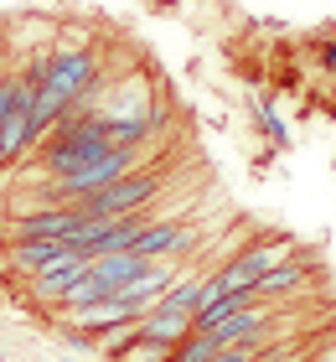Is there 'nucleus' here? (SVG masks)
Instances as JSON below:
<instances>
[{
    "mask_svg": "<svg viewBox=\"0 0 336 362\" xmlns=\"http://www.w3.org/2000/svg\"><path fill=\"white\" fill-rule=\"evenodd\" d=\"M161 187H166L161 171H129V176L114 181V187H98V192L78 197V202H67V207H78V218H129V212H145L156 202Z\"/></svg>",
    "mask_w": 336,
    "mask_h": 362,
    "instance_id": "nucleus-1",
    "label": "nucleus"
},
{
    "mask_svg": "<svg viewBox=\"0 0 336 362\" xmlns=\"http://www.w3.org/2000/svg\"><path fill=\"white\" fill-rule=\"evenodd\" d=\"M284 259H295V243L290 238H259V243H248L243 254H233L223 269H217V279L233 290V295H243V290H254V279L269 274L274 264H284Z\"/></svg>",
    "mask_w": 336,
    "mask_h": 362,
    "instance_id": "nucleus-2",
    "label": "nucleus"
},
{
    "mask_svg": "<svg viewBox=\"0 0 336 362\" xmlns=\"http://www.w3.org/2000/svg\"><path fill=\"white\" fill-rule=\"evenodd\" d=\"M52 52V68H47V93L67 98V104H78L88 83L98 78V52L93 47H47Z\"/></svg>",
    "mask_w": 336,
    "mask_h": 362,
    "instance_id": "nucleus-3",
    "label": "nucleus"
},
{
    "mask_svg": "<svg viewBox=\"0 0 336 362\" xmlns=\"http://www.w3.org/2000/svg\"><path fill=\"white\" fill-rule=\"evenodd\" d=\"M192 243H197V228L176 223V218H156V223H145L140 233H134L129 254L145 259V264H161V259H187Z\"/></svg>",
    "mask_w": 336,
    "mask_h": 362,
    "instance_id": "nucleus-4",
    "label": "nucleus"
},
{
    "mask_svg": "<svg viewBox=\"0 0 336 362\" xmlns=\"http://www.w3.org/2000/svg\"><path fill=\"white\" fill-rule=\"evenodd\" d=\"M83 274H88V259H83V254H62L57 264H47L42 274H31V300L57 305L62 295H67V285H73V279H83Z\"/></svg>",
    "mask_w": 336,
    "mask_h": 362,
    "instance_id": "nucleus-5",
    "label": "nucleus"
},
{
    "mask_svg": "<svg viewBox=\"0 0 336 362\" xmlns=\"http://www.w3.org/2000/svg\"><path fill=\"white\" fill-rule=\"evenodd\" d=\"M62 254H73L62 238H16V243H6V259H11V269L16 274H42L47 264H57Z\"/></svg>",
    "mask_w": 336,
    "mask_h": 362,
    "instance_id": "nucleus-6",
    "label": "nucleus"
},
{
    "mask_svg": "<svg viewBox=\"0 0 336 362\" xmlns=\"http://www.w3.org/2000/svg\"><path fill=\"white\" fill-rule=\"evenodd\" d=\"M295 290H306V259H300V254H295V259H284V264H274L269 274H259L248 295L274 305V300H284V295H295Z\"/></svg>",
    "mask_w": 336,
    "mask_h": 362,
    "instance_id": "nucleus-7",
    "label": "nucleus"
},
{
    "mask_svg": "<svg viewBox=\"0 0 336 362\" xmlns=\"http://www.w3.org/2000/svg\"><path fill=\"white\" fill-rule=\"evenodd\" d=\"M88 274L114 295V290H124L134 274H145V259H134L129 249L124 254H98V259H88Z\"/></svg>",
    "mask_w": 336,
    "mask_h": 362,
    "instance_id": "nucleus-8",
    "label": "nucleus"
},
{
    "mask_svg": "<svg viewBox=\"0 0 336 362\" xmlns=\"http://www.w3.org/2000/svg\"><path fill=\"white\" fill-rule=\"evenodd\" d=\"M181 337H192V316H176V310H145L140 316V341L176 347Z\"/></svg>",
    "mask_w": 336,
    "mask_h": 362,
    "instance_id": "nucleus-9",
    "label": "nucleus"
},
{
    "mask_svg": "<svg viewBox=\"0 0 336 362\" xmlns=\"http://www.w3.org/2000/svg\"><path fill=\"white\" fill-rule=\"evenodd\" d=\"M171 357V347H156V341H134V347H124L114 362H166Z\"/></svg>",
    "mask_w": 336,
    "mask_h": 362,
    "instance_id": "nucleus-10",
    "label": "nucleus"
},
{
    "mask_svg": "<svg viewBox=\"0 0 336 362\" xmlns=\"http://www.w3.org/2000/svg\"><path fill=\"white\" fill-rule=\"evenodd\" d=\"M259 119H264V135L269 140H290V129H284V119H279V114H274V104H269V98H259Z\"/></svg>",
    "mask_w": 336,
    "mask_h": 362,
    "instance_id": "nucleus-11",
    "label": "nucleus"
},
{
    "mask_svg": "<svg viewBox=\"0 0 336 362\" xmlns=\"http://www.w3.org/2000/svg\"><path fill=\"white\" fill-rule=\"evenodd\" d=\"M321 68H326V73H336V42H326V47H321Z\"/></svg>",
    "mask_w": 336,
    "mask_h": 362,
    "instance_id": "nucleus-12",
    "label": "nucleus"
},
{
    "mask_svg": "<svg viewBox=\"0 0 336 362\" xmlns=\"http://www.w3.org/2000/svg\"><path fill=\"white\" fill-rule=\"evenodd\" d=\"M6 57H11V37H6V26H0V73H6Z\"/></svg>",
    "mask_w": 336,
    "mask_h": 362,
    "instance_id": "nucleus-13",
    "label": "nucleus"
},
{
    "mask_svg": "<svg viewBox=\"0 0 336 362\" xmlns=\"http://www.w3.org/2000/svg\"><path fill=\"white\" fill-rule=\"evenodd\" d=\"M254 362H290V352H279V347H269L264 357H254Z\"/></svg>",
    "mask_w": 336,
    "mask_h": 362,
    "instance_id": "nucleus-14",
    "label": "nucleus"
},
{
    "mask_svg": "<svg viewBox=\"0 0 336 362\" xmlns=\"http://www.w3.org/2000/svg\"><path fill=\"white\" fill-rule=\"evenodd\" d=\"M62 362H83V357H73V352H62Z\"/></svg>",
    "mask_w": 336,
    "mask_h": 362,
    "instance_id": "nucleus-15",
    "label": "nucleus"
},
{
    "mask_svg": "<svg viewBox=\"0 0 336 362\" xmlns=\"http://www.w3.org/2000/svg\"><path fill=\"white\" fill-rule=\"evenodd\" d=\"M0 362H6V357H0Z\"/></svg>",
    "mask_w": 336,
    "mask_h": 362,
    "instance_id": "nucleus-16",
    "label": "nucleus"
}]
</instances>
